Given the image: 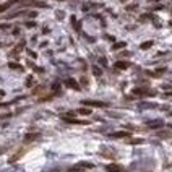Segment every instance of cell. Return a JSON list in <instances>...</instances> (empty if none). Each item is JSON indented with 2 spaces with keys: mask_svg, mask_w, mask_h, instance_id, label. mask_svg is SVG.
I'll use <instances>...</instances> for the list:
<instances>
[{
  "mask_svg": "<svg viewBox=\"0 0 172 172\" xmlns=\"http://www.w3.org/2000/svg\"><path fill=\"white\" fill-rule=\"evenodd\" d=\"M39 135L38 133H31V135H26V138H25V141L26 143H29V141H33V140H36V138H38Z\"/></svg>",
  "mask_w": 172,
  "mask_h": 172,
  "instance_id": "7",
  "label": "cell"
},
{
  "mask_svg": "<svg viewBox=\"0 0 172 172\" xmlns=\"http://www.w3.org/2000/svg\"><path fill=\"white\" fill-rule=\"evenodd\" d=\"M65 83H67V86L68 88H73V89H80V86H78V83L75 80H67L65 81Z\"/></svg>",
  "mask_w": 172,
  "mask_h": 172,
  "instance_id": "6",
  "label": "cell"
},
{
  "mask_svg": "<svg viewBox=\"0 0 172 172\" xmlns=\"http://www.w3.org/2000/svg\"><path fill=\"white\" fill-rule=\"evenodd\" d=\"M133 94H137V96H154L156 93H154V91H151V89L137 88V89H133Z\"/></svg>",
  "mask_w": 172,
  "mask_h": 172,
  "instance_id": "2",
  "label": "cell"
},
{
  "mask_svg": "<svg viewBox=\"0 0 172 172\" xmlns=\"http://www.w3.org/2000/svg\"><path fill=\"white\" fill-rule=\"evenodd\" d=\"M10 5H11V2H10V4H5V5H0V11H4L5 8H8Z\"/></svg>",
  "mask_w": 172,
  "mask_h": 172,
  "instance_id": "12",
  "label": "cell"
},
{
  "mask_svg": "<svg viewBox=\"0 0 172 172\" xmlns=\"http://www.w3.org/2000/svg\"><path fill=\"white\" fill-rule=\"evenodd\" d=\"M171 26H172V21H171Z\"/></svg>",
  "mask_w": 172,
  "mask_h": 172,
  "instance_id": "14",
  "label": "cell"
},
{
  "mask_svg": "<svg viewBox=\"0 0 172 172\" xmlns=\"http://www.w3.org/2000/svg\"><path fill=\"white\" fill-rule=\"evenodd\" d=\"M171 135H172V132H164V133L159 132V137H171Z\"/></svg>",
  "mask_w": 172,
  "mask_h": 172,
  "instance_id": "11",
  "label": "cell"
},
{
  "mask_svg": "<svg viewBox=\"0 0 172 172\" xmlns=\"http://www.w3.org/2000/svg\"><path fill=\"white\" fill-rule=\"evenodd\" d=\"M153 46V41H148V42H143L141 44V49H149V47Z\"/></svg>",
  "mask_w": 172,
  "mask_h": 172,
  "instance_id": "8",
  "label": "cell"
},
{
  "mask_svg": "<svg viewBox=\"0 0 172 172\" xmlns=\"http://www.w3.org/2000/svg\"><path fill=\"white\" fill-rule=\"evenodd\" d=\"M125 46V44H115V46H114V49H120V47H123Z\"/></svg>",
  "mask_w": 172,
  "mask_h": 172,
  "instance_id": "13",
  "label": "cell"
},
{
  "mask_svg": "<svg viewBox=\"0 0 172 172\" xmlns=\"http://www.w3.org/2000/svg\"><path fill=\"white\" fill-rule=\"evenodd\" d=\"M128 67H130V62H117L115 63V68H120V70H125Z\"/></svg>",
  "mask_w": 172,
  "mask_h": 172,
  "instance_id": "5",
  "label": "cell"
},
{
  "mask_svg": "<svg viewBox=\"0 0 172 172\" xmlns=\"http://www.w3.org/2000/svg\"><path fill=\"white\" fill-rule=\"evenodd\" d=\"M83 105H93V107H105V102H101V101H83Z\"/></svg>",
  "mask_w": 172,
  "mask_h": 172,
  "instance_id": "3",
  "label": "cell"
},
{
  "mask_svg": "<svg viewBox=\"0 0 172 172\" xmlns=\"http://www.w3.org/2000/svg\"><path fill=\"white\" fill-rule=\"evenodd\" d=\"M93 71H94V75H96V76H101V68L93 67Z\"/></svg>",
  "mask_w": 172,
  "mask_h": 172,
  "instance_id": "10",
  "label": "cell"
},
{
  "mask_svg": "<svg viewBox=\"0 0 172 172\" xmlns=\"http://www.w3.org/2000/svg\"><path fill=\"white\" fill-rule=\"evenodd\" d=\"M128 137H130L128 132H117V133L110 135V138H128Z\"/></svg>",
  "mask_w": 172,
  "mask_h": 172,
  "instance_id": "4",
  "label": "cell"
},
{
  "mask_svg": "<svg viewBox=\"0 0 172 172\" xmlns=\"http://www.w3.org/2000/svg\"><path fill=\"white\" fill-rule=\"evenodd\" d=\"M78 114H81V115H89L91 110H89V109H80V110H78Z\"/></svg>",
  "mask_w": 172,
  "mask_h": 172,
  "instance_id": "9",
  "label": "cell"
},
{
  "mask_svg": "<svg viewBox=\"0 0 172 172\" xmlns=\"http://www.w3.org/2000/svg\"><path fill=\"white\" fill-rule=\"evenodd\" d=\"M105 171L107 172H127V169L120 164H107L105 166Z\"/></svg>",
  "mask_w": 172,
  "mask_h": 172,
  "instance_id": "1",
  "label": "cell"
}]
</instances>
